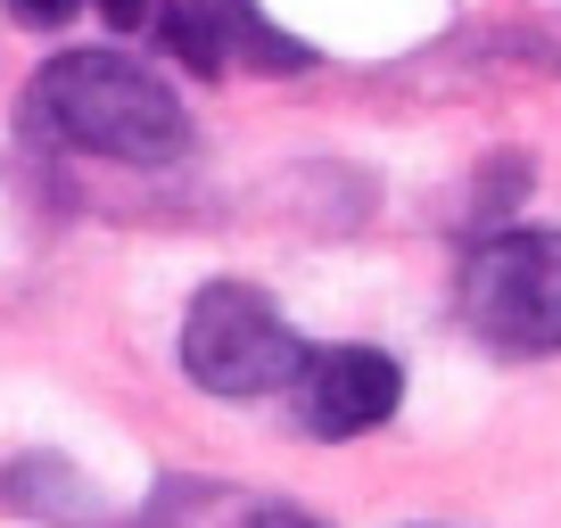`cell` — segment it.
Returning <instances> with one entry per match:
<instances>
[{"mask_svg":"<svg viewBox=\"0 0 561 528\" xmlns=\"http://www.w3.org/2000/svg\"><path fill=\"white\" fill-rule=\"evenodd\" d=\"M306 364V338L280 322V306L248 282H207L182 314V371L207 397H273Z\"/></svg>","mask_w":561,"mask_h":528,"instance_id":"3","label":"cell"},{"mask_svg":"<svg viewBox=\"0 0 561 528\" xmlns=\"http://www.w3.org/2000/svg\"><path fill=\"white\" fill-rule=\"evenodd\" d=\"M18 133L34 149H83V158L116 165H174L191 149V107L174 100V83H158L149 67L116 50H67L25 83Z\"/></svg>","mask_w":561,"mask_h":528,"instance_id":"1","label":"cell"},{"mask_svg":"<svg viewBox=\"0 0 561 528\" xmlns=\"http://www.w3.org/2000/svg\"><path fill=\"white\" fill-rule=\"evenodd\" d=\"M462 322L479 347L561 355V231H495L462 256Z\"/></svg>","mask_w":561,"mask_h":528,"instance_id":"2","label":"cell"},{"mask_svg":"<svg viewBox=\"0 0 561 528\" xmlns=\"http://www.w3.org/2000/svg\"><path fill=\"white\" fill-rule=\"evenodd\" d=\"M83 9H100V18L116 25V34H140V25L158 18V0H83Z\"/></svg>","mask_w":561,"mask_h":528,"instance_id":"9","label":"cell"},{"mask_svg":"<svg viewBox=\"0 0 561 528\" xmlns=\"http://www.w3.org/2000/svg\"><path fill=\"white\" fill-rule=\"evenodd\" d=\"M289 397H298V429L306 438H364V429H380L388 413L404 405V371L397 355L380 347H322L298 364V380H289Z\"/></svg>","mask_w":561,"mask_h":528,"instance_id":"5","label":"cell"},{"mask_svg":"<svg viewBox=\"0 0 561 528\" xmlns=\"http://www.w3.org/2000/svg\"><path fill=\"white\" fill-rule=\"evenodd\" d=\"M224 528H322V520H306L298 504H231Z\"/></svg>","mask_w":561,"mask_h":528,"instance_id":"7","label":"cell"},{"mask_svg":"<svg viewBox=\"0 0 561 528\" xmlns=\"http://www.w3.org/2000/svg\"><path fill=\"white\" fill-rule=\"evenodd\" d=\"M9 18L34 25V34H58L67 18H83V0H9Z\"/></svg>","mask_w":561,"mask_h":528,"instance_id":"8","label":"cell"},{"mask_svg":"<svg viewBox=\"0 0 561 528\" xmlns=\"http://www.w3.org/2000/svg\"><path fill=\"white\" fill-rule=\"evenodd\" d=\"M158 42L165 58H182L191 74H224V67H264V74H298L314 67L298 34H280L256 0H158Z\"/></svg>","mask_w":561,"mask_h":528,"instance_id":"4","label":"cell"},{"mask_svg":"<svg viewBox=\"0 0 561 528\" xmlns=\"http://www.w3.org/2000/svg\"><path fill=\"white\" fill-rule=\"evenodd\" d=\"M0 495H9L18 512H42V520H75V512L91 504V495H83V479H75L58 455H25V462H9Z\"/></svg>","mask_w":561,"mask_h":528,"instance_id":"6","label":"cell"}]
</instances>
